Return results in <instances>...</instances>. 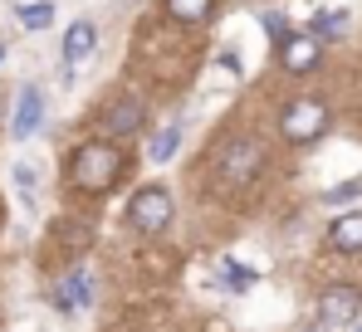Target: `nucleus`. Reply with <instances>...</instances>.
Listing matches in <instances>:
<instances>
[{
	"instance_id": "6ab92c4d",
	"label": "nucleus",
	"mask_w": 362,
	"mask_h": 332,
	"mask_svg": "<svg viewBox=\"0 0 362 332\" xmlns=\"http://www.w3.org/2000/svg\"><path fill=\"white\" fill-rule=\"evenodd\" d=\"M0 59H5V45H0Z\"/></svg>"
},
{
	"instance_id": "f8f14e48",
	"label": "nucleus",
	"mask_w": 362,
	"mask_h": 332,
	"mask_svg": "<svg viewBox=\"0 0 362 332\" xmlns=\"http://www.w3.org/2000/svg\"><path fill=\"white\" fill-rule=\"evenodd\" d=\"M167 15L186 20V25H201V20L216 15V0H167Z\"/></svg>"
},
{
	"instance_id": "f257e3e1",
	"label": "nucleus",
	"mask_w": 362,
	"mask_h": 332,
	"mask_svg": "<svg viewBox=\"0 0 362 332\" xmlns=\"http://www.w3.org/2000/svg\"><path fill=\"white\" fill-rule=\"evenodd\" d=\"M122 176V152L113 142H83L74 152V166H69V181L78 191H113V181Z\"/></svg>"
},
{
	"instance_id": "f3484780",
	"label": "nucleus",
	"mask_w": 362,
	"mask_h": 332,
	"mask_svg": "<svg viewBox=\"0 0 362 332\" xmlns=\"http://www.w3.org/2000/svg\"><path fill=\"white\" fill-rule=\"evenodd\" d=\"M264 30H269V35H284V40H289V25H284V15H264Z\"/></svg>"
},
{
	"instance_id": "39448f33",
	"label": "nucleus",
	"mask_w": 362,
	"mask_h": 332,
	"mask_svg": "<svg viewBox=\"0 0 362 332\" xmlns=\"http://www.w3.org/2000/svg\"><path fill=\"white\" fill-rule=\"evenodd\" d=\"M259 166H264V147L245 137V142H230V147H226V157H221V176H226L230 186H245Z\"/></svg>"
},
{
	"instance_id": "0eeeda50",
	"label": "nucleus",
	"mask_w": 362,
	"mask_h": 332,
	"mask_svg": "<svg viewBox=\"0 0 362 332\" xmlns=\"http://www.w3.org/2000/svg\"><path fill=\"white\" fill-rule=\"evenodd\" d=\"M40 117H45V93H40V88H25V93H20V108H15V122H10V132L25 142V137H35V132H40Z\"/></svg>"
},
{
	"instance_id": "dca6fc26",
	"label": "nucleus",
	"mask_w": 362,
	"mask_h": 332,
	"mask_svg": "<svg viewBox=\"0 0 362 332\" xmlns=\"http://www.w3.org/2000/svg\"><path fill=\"white\" fill-rule=\"evenodd\" d=\"M358 196H362V181H343V186H333L323 201H328V206H348V201H358Z\"/></svg>"
},
{
	"instance_id": "1a4fd4ad",
	"label": "nucleus",
	"mask_w": 362,
	"mask_h": 332,
	"mask_svg": "<svg viewBox=\"0 0 362 332\" xmlns=\"http://www.w3.org/2000/svg\"><path fill=\"white\" fill-rule=\"evenodd\" d=\"M93 45H98V30H93L88 20L69 25V35H64V64H69V69H78L83 59L93 54Z\"/></svg>"
},
{
	"instance_id": "6e6552de",
	"label": "nucleus",
	"mask_w": 362,
	"mask_h": 332,
	"mask_svg": "<svg viewBox=\"0 0 362 332\" xmlns=\"http://www.w3.org/2000/svg\"><path fill=\"white\" fill-rule=\"evenodd\" d=\"M103 132H108V137H137V132H142V103H137V98L113 103L108 117H103Z\"/></svg>"
},
{
	"instance_id": "f03ea898",
	"label": "nucleus",
	"mask_w": 362,
	"mask_h": 332,
	"mask_svg": "<svg viewBox=\"0 0 362 332\" xmlns=\"http://www.w3.org/2000/svg\"><path fill=\"white\" fill-rule=\"evenodd\" d=\"M172 215H177V206H172V191L167 186H142L132 196V206H127V225L142 230V235H162L172 225Z\"/></svg>"
},
{
	"instance_id": "ddd939ff",
	"label": "nucleus",
	"mask_w": 362,
	"mask_h": 332,
	"mask_svg": "<svg viewBox=\"0 0 362 332\" xmlns=\"http://www.w3.org/2000/svg\"><path fill=\"white\" fill-rule=\"evenodd\" d=\"M181 147V127L172 122V127H162L157 137H152V147H147V162H172Z\"/></svg>"
},
{
	"instance_id": "a211bd4d",
	"label": "nucleus",
	"mask_w": 362,
	"mask_h": 332,
	"mask_svg": "<svg viewBox=\"0 0 362 332\" xmlns=\"http://www.w3.org/2000/svg\"><path fill=\"white\" fill-rule=\"evenodd\" d=\"M299 332H338V328H328V323H323V318H313V323H303Z\"/></svg>"
},
{
	"instance_id": "423d86ee",
	"label": "nucleus",
	"mask_w": 362,
	"mask_h": 332,
	"mask_svg": "<svg viewBox=\"0 0 362 332\" xmlns=\"http://www.w3.org/2000/svg\"><path fill=\"white\" fill-rule=\"evenodd\" d=\"M279 64H284L289 73H308V69L318 64V35H289V40L279 45Z\"/></svg>"
},
{
	"instance_id": "9b49d317",
	"label": "nucleus",
	"mask_w": 362,
	"mask_h": 332,
	"mask_svg": "<svg viewBox=\"0 0 362 332\" xmlns=\"http://www.w3.org/2000/svg\"><path fill=\"white\" fill-rule=\"evenodd\" d=\"M88 298H93V288H88V274H69L59 288H54V303H59L64 313H78Z\"/></svg>"
},
{
	"instance_id": "7ed1b4c3",
	"label": "nucleus",
	"mask_w": 362,
	"mask_h": 332,
	"mask_svg": "<svg viewBox=\"0 0 362 332\" xmlns=\"http://www.w3.org/2000/svg\"><path fill=\"white\" fill-rule=\"evenodd\" d=\"M279 132H284V142H318L323 132H328V108L318 103V98H294L289 108L279 112Z\"/></svg>"
},
{
	"instance_id": "20e7f679",
	"label": "nucleus",
	"mask_w": 362,
	"mask_h": 332,
	"mask_svg": "<svg viewBox=\"0 0 362 332\" xmlns=\"http://www.w3.org/2000/svg\"><path fill=\"white\" fill-rule=\"evenodd\" d=\"M358 313H362V288H353V283H333V288L318 293V318H323L328 328H343V323H353Z\"/></svg>"
},
{
	"instance_id": "aec40b11",
	"label": "nucleus",
	"mask_w": 362,
	"mask_h": 332,
	"mask_svg": "<svg viewBox=\"0 0 362 332\" xmlns=\"http://www.w3.org/2000/svg\"><path fill=\"white\" fill-rule=\"evenodd\" d=\"M358 332H362V323H358Z\"/></svg>"
},
{
	"instance_id": "4468645a",
	"label": "nucleus",
	"mask_w": 362,
	"mask_h": 332,
	"mask_svg": "<svg viewBox=\"0 0 362 332\" xmlns=\"http://www.w3.org/2000/svg\"><path fill=\"white\" fill-rule=\"evenodd\" d=\"M49 20H54V5L45 0V5H20V25L25 30H49Z\"/></svg>"
},
{
	"instance_id": "9d476101",
	"label": "nucleus",
	"mask_w": 362,
	"mask_h": 332,
	"mask_svg": "<svg viewBox=\"0 0 362 332\" xmlns=\"http://www.w3.org/2000/svg\"><path fill=\"white\" fill-rule=\"evenodd\" d=\"M328 244H333L338 254H358V249H362V215H343V220H333Z\"/></svg>"
},
{
	"instance_id": "2eb2a0df",
	"label": "nucleus",
	"mask_w": 362,
	"mask_h": 332,
	"mask_svg": "<svg viewBox=\"0 0 362 332\" xmlns=\"http://www.w3.org/2000/svg\"><path fill=\"white\" fill-rule=\"evenodd\" d=\"M226 288H230V293H250V288H255V274H250L245 264H235V259H226Z\"/></svg>"
}]
</instances>
